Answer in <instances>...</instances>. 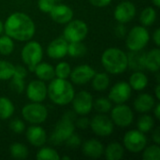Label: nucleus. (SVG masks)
I'll return each mask as SVG.
<instances>
[{
	"mask_svg": "<svg viewBox=\"0 0 160 160\" xmlns=\"http://www.w3.org/2000/svg\"><path fill=\"white\" fill-rule=\"evenodd\" d=\"M4 32L13 40L28 41L36 33V25L27 14L15 12L10 14L4 22Z\"/></svg>",
	"mask_w": 160,
	"mask_h": 160,
	"instance_id": "nucleus-1",
	"label": "nucleus"
},
{
	"mask_svg": "<svg viewBox=\"0 0 160 160\" xmlns=\"http://www.w3.org/2000/svg\"><path fill=\"white\" fill-rule=\"evenodd\" d=\"M50 82V84L47 86V97H49L52 102L59 106L71 103L75 95V90L71 82L68 79L59 78H53Z\"/></svg>",
	"mask_w": 160,
	"mask_h": 160,
	"instance_id": "nucleus-2",
	"label": "nucleus"
},
{
	"mask_svg": "<svg viewBox=\"0 0 160 160\" xmlns=\"http://www.w3.org/2000/svg\"><path fill=\"white\" fill-rule=\"evenodd\" d=\"M101 64L107 73L118 75L128 69L127 53L115 47L106 49L101 55Z\"/></svg>",
	"mask_w": 160,
	"mask_h": 160,
	"instance_id": "nucleus-3",
	"label": "nucleus"
},
{
	"mask_svg": "<svg viewBox=\"0 0 160 160\" xmlns=\"http://www.w3.org/2000/svg\"><path fill=\"white\" fill-rule=\"evenodd\" d=\"M76 113L73 112H66L62 118L56 123L53 131L50 136V142L53 145H60L66 142V140L75 132L74 121L76 119Z\"/></svg>",
	"mask_w": 160,
	"mask_h": 160,
	"instance_id": "nucleus-4",
	"label": "nucleus"
},
{
	"mask_svg": "<svg viewBox=\"0 0 160 160\" xmlns=\"http://www.w3.org/2000/svg\"><path fill=\"white\" fill-rule=\"evenodd\" d=\"M150 39V35L145 26L137 25L130 29L126 36V45L129 51H141L145 48Z\"/></svg>",
	"mask_w": 160,
	"mask_h": 160,
	"instance_id": "nucleus-5",
	"label": "nucleus"
},
{
	"mask_svg": "<svg viewBox=\"0 0 160 160\" xmlns=\"http://www.w3.org/2000/svg\"><path fill=\"white\" fill-rule=\"evenodd\" d=\"M21 56L27 69L33 72L36 66L40 63L43 58L42 46L38 41L28 40V42L23 46L22 50Z\"/></svg>",
	"mask_w": 160,
	"mask_h": 160,
	"instance_id": "nucleus-6",
	"label": "nucleus"
},
{
	"mask_svg": "<svg viewBox=\"0 0 160 160\" xmlns=\"http://www.w3.org/2000/svg\"><path fill=\"white\" fill-rule=\"evenodd\" d=\"M22 116L31 125H40L47 120L48 110L41 102H31L22 107Z\"/></svg>",
	"mask_w": 160,
	"mask_h": 160,
	"instance_id": "nucleus-7",
	"label": "nucleus"
},
{
	"mask_svg": "<svg viewBox=\"0 0 160 160\" xmlns=\"http://www.w3.org/2000/svg\"><path fill=\"white\" fill-rule=\"evenodd\" d=\"M88 34L87 23L82 20H71L64 29L63 38L68 42L82 41Z\"/></svg>",
	"mask_w": 160,
	"mask_h": 160,
	"instance_id": "nucleus-8",
	"label": "nucleus"
},
{
	"mask_svg": "<svg viewBox=\"0 0 160 160\" xmlns=\"http://www.w3.org/2000/svg\"><path fill=\"white\" fill-rule=\"evenodd\" d=\"M123 144L130 153H141L147 145V138L145 133H142L138 129H132L125 134L123 138Z\"/></svg>",
	"mask_w": 160,
	"mask_h": 160,
	"instance_id": "nucleus-9",
	"label": "nucleus"
},
{
	"mask_svg": "<svg viewBox=\"0 0 160 160\" xmlns=\"http://www.w3.org/2000/svg\"><path fill=\"white\" fill-rule=\"evenodd\" d=\"M111 119L114 126L119 128H128L129 127L134 120V113L131 108L125 103L116 104L115 107L112 108Z\"/></svg>",
	"mask_w": 160,
	"mask_h": 160,
	"instance_id": "nucleus-10",
	"label": "nucleus"
},
{
	"mask_svg": "<svg viewBox=\"0 0 160 160\" xmlns=\"http://www.w3.org/2000/svg\"><path fill=\"white\" fill-rule=\"evenodd\" d=\"M89 128L98 137H108L114 130V124L106 113H98L90 120Z\"/></svg>",
	"mask_w": 160,
	"mask_h": 160,
	"instance_id": "nucleus-11",
	"label": "nucleus"
},
{
	"mask_svg": "<svg viewBox=\"0 0 160 160\" xmlns=\"http://www.w3.org/2000/svg\"><path fill=\"white\" fill-rule=\"evenodd\" d=\"M93 97L87 91H81L75 94L71 101L73 112L77 115H87L93 110Z\"/></svg>",
	"mask_w": 160,
	"mask_h": 160,
	"instance_id": "nucleus-12",
	"label": "nucleus"
},
{
	"mask_svg": "<svg viewBox=\"0 0 160 160\" xmlns=\"http://www.w3.org/2000/svg\"><path fill=\"white\" fill-rule=\"evenodd\" d=\"M132 89L128 82H118L112 86L108 98L114 104L126 103L131 97Z\"/></svg>",
	"mask_w": 160,
	"mask_h": 160,
	"instance_id": "nucleus-13",
	"label": "nucleus"
},
{
	"mask_svg": "<svg viewBox=\"0 0 160 160\" xmlns=\"http://www.w3.org/2000/svg\"><path fill=\"white\" fill-rule=\"evenodd\" d=\"M25 93L31 102H43L47 98V85L41 80H34L26 86Z\"/></svg>",
	"mask_w": 160,
	"mask_h": 160,
	"instance_id": "nucleus-14",
	"label": "nucleus"
},
{
	"mask_svg": "<svg viewBox=\"0 0 160 160\" xmlns=\"http://www.w3.org/2000/svg\"><path fill=\"white\" fill-rule=\"evenodd\" d=\"M136 16V7L130 1H122L119 3L113 11L114 19L120 23H128Z\"/></svg>",
	"mask_w": 160,
	"mask_h": 160,
	"instance_id": "nucleus-15",
	"label": "nucleus"
},
{
	"mask_svg": "<svg viewBox=\"0 0 160 160\" xmlns=\"http://www.w3.org/2000/svg\"><path fill=\"white\" fill-rule=\"evenodd\" d=\"M96 70L89 65H81L71 69L70 81L72 83L77 85H82L89 82L94 77Z\"/></svg>",
	"mask_w": 160,
	"mask_h": 160,
	"instance_id": "nucleus-16",
	"label": "nucleus"
},
{
	"mask_svg": "<svg viewBox=\"0 0 160 160\" xmlns=\"http://www.w3.org/2000/svg\"><path fill=\"white\" fill-rule=\"evenodd\" d=\"M49 14L52 20L59 24H67L68 22H70L73 19L74 16V12L72 8L64 4H59V5L55 4Z\"/></svg>",
	"mask_w": 160,
	"mask_h": 160,
	"instance_id": "nucleus-17",
	"label": "nucleus"
},
{
	"mask_svg": "<svg viewBox=\"0 0 160 160\" xmlns=\"http://www.w3.org/2000/svg\"><path fill=\"white\" fill-rule=\"evenodd\" d=\"M25 136L31 145L38 148L43 146L48 140L46 131L39 125H32L29 127L25 132Z\"/></svg>",
	"mask_w": 160,
	"mask_h": 160,
	"instance_id": "nucleus-18",
	"label": "nucleus"
},
{
	"mask_svg": "<svg viewBox=\"0 0 160 160\" xmlns=\"http://www.w3.org/2000/svg\"><path fill=\"white\" fill-rule=\"evenodd\" d=\"M68 42L62 37L53 39L47 47V54L52 59H62L68 55Z\"/></svg>",
	"mask_w": 160,
	"mask_h": 160,
	"instance_id": "nucleus-19",
	"label": "nucleus"
},
{
	"mask_svg": "<svg viewBox=\"0 0 160 160\" xmlns=\"http://www.w3.org/2000/svg\"><path fill=\"white\" fill-rule=\"evenodd\" d=\"M81 147L83 155L90 158H99L104 153L103 144L96 139H89L84 142H82Z\"/></svg>",
	"mask_w": 160,
	"mask_h": 160,
	"instance_id": "nucleus-20",
	"label": "nucleus"
},
{
	"mask_svg": "<svg viewBox=\"0 0 160 160\" xmlns=\"http://www.w3.org/2000/svg\"><path fill=\"white\" fill-rule=\"evenodd\" d=\"M157 99L150 94L142 93L140 94L134 100L133 106L136 112L140 113H146L152 111L156 105Z\"/></svg>",
	"mask_w": 160,
	"mask_h": 160,
	"instance_id": "nucleus-21",
	"label": "nucleus"
},
{
	"mask_svg": "<svg viewBox=\"0 0 160 160\" xmlns=\"http://www.w3.org/2000/svg\"><path fill=\"white\" fill-rule=\"evenodd\" d=\"M145 53L146 52H143V50L129 51V52L127 53L128 68H129L133 71H143L145 69V66H144Z\"/></svg>",
	"mask_w": 160,
	"mask_h": 160,
	"instance_id": "nucleus-22",
	"label": "nucleus"
},
{
	"mask_svg": "<svg viewBox=\"0 0 160 160\" xmlns=\"http://www.w3.org/2000/svg\"><path fill=\"white\" fill-rule=\"evenodd\" d=\"M145 69L151 72H158L160 68V50L158 47L145 53L144 59Z\"/></svg>",
	"mask_w": 160,
	"mask_h": 160,
	"instance_id": "nucleus-23",
	"label": "nucleus"
},
{
	"mask_svg": "<svg viewBox=\"0 0 160 160\" xmlns=\"http://www.w3.org/2000/svg\"><path fill=\"white\" fill-rule=\"evenodd\" d=\"M33 72H35L38 80H41L43 82H50L53 78H55L54 68L48 63H38Z\"/></svg>",
	"mask_w": 160,
	"mask_h": 160,
	"instance_id": "nucleus-24",
	"label": "nucleus"
},
{
	"mask_svg": "<svg viewBox=\"0 0 160 160\" xmlns=\"http://www.w3.org/2000/svg\"><path fill=\"white\" fill-rule=\"evenodd\" d=\"M125 154V147L117 142H113L107 145L106 148H104V157L108 160H120L123 158Z\"/></svg>",
	"mask_w": 160,
	"mask_h": 160,
	"instance_id": "nucleus-25",
	"label": "nucleus"
},
{
	"mask_svg": "<svg viewBox=\"0 0 160 160\" xmlns=\"http://www.w3.org/2000/svg\"><path fill=\"white\" fill-rule=\"evenodd\" d=\"M128 84L132 90L142 91L148 85V78L143 71H134L129 77Z\"/></svg>",
	"mask_w": 160,
	"mask_h": 160,
	"instance_id": "nucleus-26",
	"label": "nucleus"
},
{
	"mask_svg": "<svg viewBox=\"0 0 160 160\" xmlns=\"http://www.w3.org/2000/svg\"><path fill=\"white\" fill-rule=\"evenodd\" d=\"M92 84V88L98 92L105 91L108 89L110 85V77L108 73L105 72H99V73H95L94 77L90 81Z\"/></svg>",
	"mask_w": 160,
	"mask_h": 160,
	"instance_id": "nucleus-27",
	"label": "nucleus"
},
{
	"mask_svg": "<svg viewBox=\"0 0 160 160\" xmlns=\"http://www.w3.org/2000/svg\"><path fill=\"white\" fill-rule=\"evenodd\" d=\"M15 108L12 101L6 97H0V120L9 119L14 113Z\"/></svg>",
	"mask_w": 160,
	"mask_h": 160,
	"instance_id": "nucleus-28",
	"label": "nucleus"
},
{
	"mask_svg": "<svg viewBox=\"0 0 160 160\" xmlns=\"http://www.w3.org/2000/svg\"><path fill=\"white\" fill-rule=\"evenodd\" d=\"M158 17L157 10L153 7H147L140 14V22L142 26H151L155 23Z\"/></svg>",
	"mask_w": 160,
	"mask_h": 160,
	"instance_id": "nucleus-29",
	"label": "nucleus"
},
{
	"mask_svg": "<svg viewBox=\"0 0 160 160\" xmlns=\"http://www.w3.org/2000/svg\"><path fill=\"white\" fill-rule=\"evenodd\" d=\"M87 52L86 45L82 43V41L77 42H68V54L73 58L83 57Z\"/></svg>",
	"mask_w": 160,
	"mask_h": 160,
	"instance_id": "nucleus-30",
	"label": "nucleus"
},
{
	"mask_svg": "<svg viewBox=\"0 0 160 160\" xmlns=\"http://www.w3.org/2000/svg\"><path fill=\"white\" fill-rule=\"evenodd\" d=\"M10 156L15 159H25L28 157V148L21 142H13L9 147Z\"/></svg>",
	"mask_w": 160,
	"mask_h": 160,
	"instance_id": "nucleus-31",
	"label": "nucleus"
},
{
	"mask_svg": "<svg viewBox=\"0 0 160 160\" xmlns=\"http://www.w3.org/2000/svg\"><path fill=\"white\" fill-rule=\"evenodd\" d=\"M154 126H155V118L145 113L142 115L137 122L138 130H140L142 133H147L151 131L154 128Z\"/></svg>",
	"mask_w": 160,
	"mask_h": 160,
	"instance_id": "nucleus-32",
	"label": "nucleus"
},
{
	"mask_svg": "<svg viewBox=\"0 0 160 160\" xmlns=\"http://www.w3.org/2000/svg\"><path fill=\"white\" fill-rule=\"evenodd\" d=\"M40 149L37 152L36 158L38 160H59L61 159L57 151L51 147H39Z\"/></svg>",
	"mask_w": 160,
	"mask_h": 160,
	"instance_id": "nucleus-33",
	"label": "nucleus"
},
{
	"mask_svg": "<svg viewBox=\"0 0 160 160\" xmlns=\"http://www.w3.org/2000/svg\"><path fill=\"white\" fill-rule=\"evenodd\" d=\"M93 108L98 113H108L112 108V102L108 98H98L93 102Z\"/></svg>",
	"mask_w": 160,
	"mask_h": 160,
	"instance_id": "nucleus-34",
	"label": "nucleus"
},
{
	"mask_svg": "<svg viewBox=\"0 0 160 160\" xmlns=\"http://www.w3.org/2000/svg\"><path fill=\"white\" fill-rule=\"evenodd\" d=\"M15 66L8 61L0 60V81H8L13 76Z\"/></svg>",
	"mask_w": 160,
	"mask_h": 160,
	"instance_id": "nucleus-35",
	"label": "nucleus"
},
{
	"mask_svg": "<svg viewBox=\"0 0 160 160\" xmlns=\"http://www.w3.org/2000/svg\"><path fill=\"white\" fill-rule=\"evenodd\" d=\"M142 152V159L143 160H159L160 159V148L158 144H152L149 146H145Z\"/></svg>",
	"mask_w": 160,
	"mask_h": 160,
	"instance_id": "nucleus-36",
	"label": "nucleus"
},
{
	"mask_svg": "<svg viewBox=\"0 0 160 160\" xmlns=\"http://www.w3.org/2000/svg\"><path fill=\"white\" fill-rule=\"evenodd\" d=\"M14 50L13 39L8 35H0V53L2 55H8Z\"/></svg>",
	"mask_w": 160,
	"mask_h": 160,
	"instance_id": "nucleus-37",
	"label": "nucleus"
},
{
	"mask_svg": "<svg viewBox=\"0 0 160 160\" xmlns=\"http://www.w3.org/2000/svg\"><path fill=\"white\" fill-rule=\"evenodd\" d=\"M71 72V67L67 62H60L54 68L55 77L59 79H68Z\"/></svg>",
	"mask_w": 160,
	"mask_h": 160,
	"instance_id": "nucleus-38",
	"label": "nucleus"
},
{
	"mask_svg": "<svg viewBox=\"0 0 160 160\" xmlns=\"http://www.w3.org/2000/svg\"><path fill=\"white\" fill-rule=\"evenodd\" d=\"M9 87L10 89L17 93V94H22L23 93L24 89H25V85H24V79L22 78H18L15 76H12L10 79V82H9Z\"/></svg>",
	"mask_w": 160,
	"mask_h": 160,
	"instance_id": "nucleus-39",
	"label": "nucleus"
},
{
	"mask_svg": "<svg viewBox=\"0 0 160 160\" xmlns=\"http://www.w3.org/2000/svg\"><path fill=\"white\" fill-rule=\"evenodd\" d=\"M9 129L13 132V133H16V134H21L22 133L24 130H25V124L22 120L21 119H13L10 121L9 125Z\"/></svg>",
	"mask_w": 160,
	"mask_h": 160,
	"instance_id": "nucleus-40",
	"label": "nucleus"
},
{
	"mask_svg": "<svg viewBox=\"0 0 160 160\" xmlns=\"http://www.w3.org/2000/svg\"><path fill=\"white\" fill-rule=\"evenodd\" d=\"M64 143H66V145H67L68 147H69V148L76 149V148H78V147L81 146V144H82V140H81L80 136L74 132L73 134H71V135L66 140V142H65Z\"/></svg>",
	"mask_w": 160,
	"mask_h": 160,
	"instance_id": "nucleus-41",
	"label": "nucleus"
},
{
	"mask_svg": "<svg viewBox=\"0 0 160 160\" xmlns=\"http://www.w3.org/2000/svg\"><path fill=\"white\" fill-rule=\"evenodd\" d=\"M54 5L55 2H53L52 0H38V8L40 11L44 13H50Z\"/></svg>",
	"mask_w": 160,
	"mask_h": 160,
	"instance_id": "nucleus-42",
	"label": "nucleus"
},
{
	"mask_svg": "<svg viewBox=\"0 0 160 160\" xmlns=\"http://www.w3.org/2000/svg\"><path fill=\"white\" fill-rule=\"evenodd\" d=\"M74 125L75 128H78L80 129H86L90 126V120L87 117H85V115H81L80 118L75 119Z\"/></svg>",
	"mask_w": 160,
	"mask_h": 160,
	"instance_id": "nucleus-43",
	"label": "nucleus"
},
{
	"mask_svg": "<svg viewBox=\"0 0 160 160\" xmlns=\"http://www.w3.org/2000/svg\"><path fill=\"white\" fill-rule=\"evenodd\" d=\"M127 33H128V30H127V27H126L125 23L118 22V24L114 28V34H115V36L118 38H126Z\"/></svg>",
	"mask_w": 160,
	"mask_h": 160,
	"instance_id": "nucleus-44",
	"label": "nucleus"
},
{
	"mask_svg": "<svg viewBox=\"0 0 160 160\" xmlns=\"http://www.w3.org/2000/svg\"><path fill=\"white\" fill-rule=\"evenodd\" d=\"M26 75H27V70H26V68L24 67H22V66H15L13 76L24 79L26 77Z\"/></svg>",
	"mask_w": 160,
	"mask_h": 160,
	"instance_id": "nucleus-45",
	"label": "nucleus"
},
{
	"mask_svg": "<svg viewBox=\"0 0 160 160\" xmlns=\"http://www.w3.org/2000/svg\"><path fill=\"white\" fill-rule=\"evenodd\" d=\"M91 5L97 8H104L112 3V0H88Z\"/></svg>",
	"mask_w": 160,
	"mask_h": 160,
	"instance_id": "nucleus-46",
	"label": "nucleus"
},
{
	"mask_svg": "<svg viewBox=\"0 0 160 160\" xmlns=\"http://www.w3.org/2000/svg\"><path fill=\"white\" fill-rule=\"evenodd\" d=\"M152 140L153 142L156 143V144H158L160 143V128H158L155 129V131L153 132L152 134Z\"/></svg>",
	"mask_w": 160,
	"mask_h": 160,
	"instance_id": "nucleus-47",
	"label": "nucleus"
},
{
	"mask_svg": "<svg viewBox=\"0 0 160 160\" xmlns=\"http://www.w3.org/2000/svg\"><path fill=\"white\" fill-rule=\"evenodd\" d=\"M153 40L155 42V44L157 45V47L160 46V29L157 28L153 34Z\"/></svg>",
	"mask_w": 160,
	"mask_h": 160,
	"instance_id": "nucleus-48",
	"label": "nucleus"
},
{
	"mask_svg": "<svg viewBox=\"0 0 160 160\" xmlns=\"http://www.w3.org/2000/svg\"><path fill=\"white\" fill-rule=\"evenodd\" d=\"M154 115H155V117H156V119H158V120H159L160 119V103L159 102H158V103H156V105H155V107H154Z\"/></svg>",
	"mask_w": 160,
	"mask_h": 160,
	"instance_id": "nucleus-49",
	"label": "nucleus"
},
{
	"mask_svg": "<svg viewBox=\"0 0 160 160\" xmlns=\"http://www.w3.org/2000/svg\"><path fill=\"white\" fill-rule=\"evenodd\" d=\"M155 94H156V99L158 101L160 99V85L159 83L157 84L156 89H155Z\"/></svg>",
	"mask_w": 160,
	"mask_h": 160,
	"instance_id": "nucleus-50",
	"label": "nucleus"
},
{
	"mask_svg": "<svg viewBox=\"0 0 160 160\" xmlns=\"http://www.w3.org/2000/svg\"><path fill=\"white\" fill-rule=\"evenodd\" d=\"M152 3L156 8H159L160 7V0H152Z\"/></svg>",
	"mask_w": 160,
	"mask_h": 160,
	"instance_id": "nucleus-51",
	"label": "nucleus"
},
{
	"mask_svg": "<svg viewBox=\"0 0 160 160\" xmlns=\"http://www.w3.org/2000/svg\"><path fill=\"white\" fill-rule=\"evenodd\" d=\"M3 32H4V23H3V22L0 20V35H1Z\"/></svg>",
	"mask_w": 160,
	"mask_h": 160,
	"instance_id": "nucleus-52",
	"label": "nucleus"
},
{
	"mask_svg": "<svg viewBox=\"0 0 160 160\" xmlns=\"http://www.w3.org/2000/svg\"><path fill=\"white\" fill-rule=\"evenodd\" d=\"M62 159H67V160H70V158L69 157H63Z\"/></svg>",
	"mask_w": 160,
	"mask_h": 160,
	"instance_id": "nucleus-53",
	"label": "nucleus"
},
{
	"mask_svg": "<svg viewBox=\"0 0 160 160\" xmlns=\"http://www.w3.org/2000/svg\"><path fill=\"white\" fill-rule=\"evenodd\" d=\"M53 2H55V3H58V2H61L62 0H52Z\"/></svg>",
	"mask_w": 160,
	"mask_h": 160,
	"instance_id": "nucleus-54",
	"label": "nucleus"
},
{
	"mask_svg": "<svg viewBox=\"0 0 160 160\" xmlns=\"http://www.w3.org/2000/svg\"><path fill=\"white\" fill-rule=\"evenodd\" d=\"M0 128H1V126H0Z\"/></svg>",
	"mask_w": 160,
	"mask_h": 160,
	"instance_id": "nucleus-55",
	"label": "nucleus"
}]
</instances>
